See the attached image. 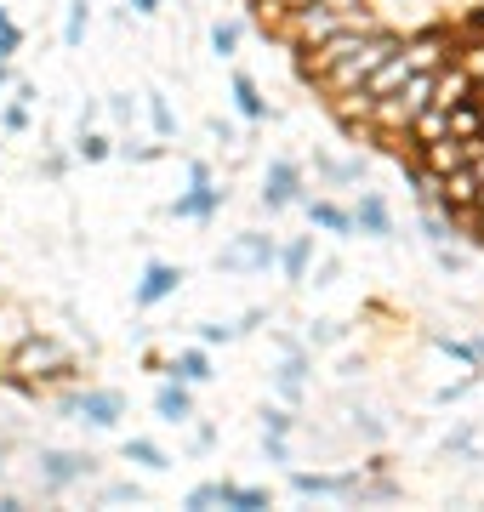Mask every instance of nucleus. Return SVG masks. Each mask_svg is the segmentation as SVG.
I'll list each match as a JSON object with an SVG mask.
<instances>
[{"instance_id": "f257e3e1", "label": "nucleus", "mask_w": 484, "mask_h": 512, "mask_svg": "<svg viewBox=\"0 0 484 512\" xmlns=\"http://www.w3.org/2000/svg\"><path fill=\"white\" fill-rule=\"evenodd\" d=\"M6 370H12L23 387L69 382V376H75V353L63 348L57 336H40V330H35V336H23V342H18V353L6 359Z\"/></svg>"}, {"instance_id": "f03ea898", "label": "nucleus", "mask_w": 484, "mask_h": 512, "mask_svg": "<svg viewBox=\"0 0 484 512\" xmlns=\"http://www.w3.org/2000/svg\"><path fill=\"white\" fill-rule=\"evenodd\" d=\"M228 188L211 183V165L205 160H188V194H177L171 200V217H183V222H211L217 217V205H223Z\"/></svg>"}, {"instance_id": "7ed1b4c3", "label": "nucleus", "mask_w": 484, "mask_h": 512, "mask_svg": "<svg viewBox=\"0 0 484 512\" xmlns=\"http://www.w3.org/2000/svg\"><path fill=\"white\" fill-rule=\"evenodd\" d=\"M57 410H63L69 421H86V427H120L126 399H120L114 387H86V393H63Z\"/></svg>"}, {"instance_id": "20e7f679", "label": "nucleus", "mask_w": 484, "mask_h": 512, "mask_svg": "<svg viewBox=\"0 0 484 512\" xmlns=\"http://www.w3.org/2000/svg\"><path fill=\"white\" fill-rule=\"evenodd\" d=\"M274 256H280V245L268 234H234L223 251H217V268H223V274H268Z\"/></svg>"}, {"instance_id": "39448f33", "label": "nucleus", "mask_w": 484, "mask_h": 512, "mask_svg": "<svg viewBox=\"0 0 484 512\" xmlns=\"http://www.w3.org/2000/svg\"><path fill=\"white\" fill-rule=\"evenodd\" d=\"M97 461L92 456H75V450H40V484L46 490H69V484H80V478H92Z\"/></svg>"}, {"instance_id": "423d86ee", "label": "nucleus", "mask_w": 484, "mask_h": 512, "mask_svg": "<svg viewBox=\"0 0 484 512\" xmlns=\"http://www.w3.org/2000/svg\"><path fill=\"white\" fill-rule=\"evenodd\" d=\"M302 200V165L297 160H274L268 177H262V205L268 211H285V205Z\"/></svg>"}, {"instance_id": "0eeeda50", "label": "nucleus", "mask_w": 484, "mask_h": 512, "mask_svg": "<svg viewBox=\"0 0 484 512\" xmlns=\"http://www.w3.org/2000/svg\"><path fill=\"white\" fill-rule=\"evenodd\" d=\"M177 285H183V268L177 262H149L143 279H137V291H131V302L137 308H160L166 296H177Z\"/></svg>"}, {"instance_id": "6e6552de", "label": "nucleus", "mask_w": 484, "mask_h": 512, "mask_svg": "<svg viewBox=\"0 0 484 512\" xmlns=\"http://www.w3.org/2000/svg\"><path fill=\"white\" fill-rule=\"evenodd\" d=\"M297 495H325V501H348L359 490V473H291Z\"/></svg>"}, {"instance_id": "1a4fd4ad", "label": "nucleus", "mask_w": 484, "mask_h": 512, "mask_svg": "<svg viewBox=\"0 0 484 512\" xmlns=\"http://www.w3.org/2000/svg\"><path fill=\"white\" fill-rule=\"evenodd\" d=\"M354 234H371V239H393V211H388V200L382 194H359L354 200Z\"/></svg>"}, {"instance_id": "9d476101", "label": "nucleus", "mask_w": 484, "mask_h": 512, "mask_svg": "<svg viewBox=\"0 0 484 512\" xmlns=\"http://www.w3.org/2000/svg\"><path fill=\"white\" fill-rule=\"evenodd\" d=\"M154 416L171 421V427H183V421L194 416V393H188V382L166 376V382H160V393H154Z\"/></svg>"}, {"instance_id": "9b49d317", "label": "nucleus", "mask_w": 484, "mask_h": 512, "mask_svg": "<svg viewBox=\"0 0 484 512\" xmlns=\"http://www.w3.org/2000/svg\"><path fill=\"white\" fill-rule=\"evenodd\" d=\"M23 336H35V319H29V308H18V302H0V365L18 353Z\"/></svg>"}, {"instance_id": "f8f14e48", "label": "nucleus", "mask_w": 484, "mask_h": 512, "mask_svg": "<svg viewBox=\"0 0 484 512\" xmlns=\"http://www.w3.org/2000/svg\"><path fill=\"white\" fill-rule=\"evenodd\" d=\"M445 131H450V137H484V97L467 92L462 103H450V109H445Z\"/></svg>"}, {"instance_id": "ddd939ff", "label": "nucleus", "mask_w": 484, "mask_h": 512, "mask_svg": "<svg viewBox=\"0 0 484 512\" xmlns=\"http://www.w3.org/2000/svg\"><path fill=\"white\" fill-rule=\"evenodd\" d=\"M302 387H308V353L297 348V342H285V365H280V399L297 404Z\"/></svg>"}, {"instance_id": "4468645a", "label": "nucleus", "mask_w": 484, "mask_h": 512, "mask_svg": "<svg viewBox=\"0 0 484 512\" xmlns=\"http://www.w3.org/2000/svg\"><path fill=\"white\" fill-rule=\"evenodd\" d=\"M308 222H314V228H325V234H336V239L354 234V217H348V205H336V200H308Z\"/></svg>"}, {"instance_id": "2eb2a0df", "label": "nucleus", "mask_w": 484, "mask_h": 512, "mask_svg": "<svg viewBox=\"0 0 484 512\" xmlns=\"http://www.w3.org/2000/svg\"><path fill=\"white\" fill-rule=\"evenodd\" d=\"M274 262H280L285 268V279H308V268H314V239L302 234V239H291V245H280V256H274Z\"/></svg>"}, {"instance_id": "dca6fc26", "label": "nucleus", "mask_w": 484, "mask_h": 512, "mask_svg": "<svg viewBox=\"0 0 484 512\" xmlns=\"http://www.w3.org/2000/svg\"><path fill=\"white\" fill-rule=\"evenodd\" d=\"M228 92H234V109L245 114V120H268V103H262V92H257V80H251V74H234V80H228Z\"/></svg>"}, {"instance_id": "f3484780", "label": "nucleus", "mask_w": 484, "mask_h": 512, "mask_svg": "<svg viewBox=\"0 0 484 512\" xmlns=\"http://www.w3.org/2000/svg\"><path fill=\"white\" fill-rule=\"evenodd\" d=\"M166 376H177V382H211V359H205V348H183L177 359L166 365Z\"/></svg>"}, {"instance_id": "a211bd4d", "label": "nucleus", "mask_w": 484, "mask_h": 512, "mask_svg": "<svg viewBox=\"0 0 484 512\" xmlns=\"http://www.w3.org/2000/svg\"><path fill=\"white\" fill-rule=\"evenodd\" d=\"M228 484L234 478H205V484H194V490L183 495L188 512H211V507H228Z\"/></svg>"}, {"instance_id": "6ab92c4d", "label": "nucleus", "mask_w": 484, "mask_h": 512, "mask_svg": "<svg viewBox=\"0 0 484 512\" xmlns=\"http://www.w3.org/2000/svg\"><path fill=\"white\" fill-rule=\"evenodd\" d=\"M450 63H456V69H462L467 80H473V86L484 92V40H467V46H450Z\"/></svg>"}, {"instance_id": "aec40b11", "label": "nucleus", "mask_w": 484, "mask_h": 512, "mask_svg": "<svg viewBox=\"0 0 484 512\" xmlns=\"http://www.w3.org/2000/svg\"><path fill=\"white\" fill-rule=\"evenodd\" d=\"M228 507L234 512H268L274 507V495L262 490V484H228Z\"/></svg>"}, {"instance_id": "412c9836", "label": "nucleus", "mask_w": 484, "mask_h": 512, "mask_svg": "<svg viewBox=\"0 0 484 512\" xmlns=\"http://www.w3.org/2000/svg\"><path fill=\"white\" fill-rule=\"evenodd\" d=\"M126 461H137V467H149V473H166L171 456L160 450L154 439H126Z\"/></svg>"}, {"instance_id": "4be33fe9", "label": "nucleus", "mask_w": 484, "mask_h": 512, "mask_svg": "<svg viewBox=\"0 0 484 512\" xmlns=\"http://www.w3.org/2000/svg\"><path fill=\"white\" fill-rule=\"evenodd\" d=\"M422 234H428L433 245H450V239H456V217H450V211H439V205L428 200V211H422Z\"/></svg>"}, {"instance_id": "5701e85b", "label": "nucleus", "mask_w": 484, "mask_h": 512, "mask_svg": "<svg viewBox=\"0 0 484 512\" xmlns=\"http://www.w3.org/2000/svg\"><path fill=\"white\" fill-rule=\"evenodd\" d=\"M86 23H92V6H86V0H69V18H63V46H69V52L86 40Z\"/></svg>"}, {"instance_id": "b1692460", "label": "nucleus", "mask_w": 484, "mask_h": 512, "mask_svg": "<svg viewBox=\"0 0 484 512\" xmlns=\"http://www.w3.org/2000/svg\"><path fill=\"white\" fill-rule=\"evenodd\" d=\"M240 35H245L240 23H211V52H217V57H234V52H240Z\"/></svg>"}, {"instance_id": "393cba45", "label": "nucleus", "mask_w": 484, "mask_h": 512, "mask_svg": "<svg viewBox=\"0 0 484 512\" xmlns=\"http://www.w3.org/2000/svg\"><path fill=\"white\" fill-rule=\"evenodd\" d=\"M149 126H154V137H171L177 131V114H171V103L160 92H149Z\"/></svg>"}, {"instance_id": "a878e982", "label": "nucleus", "mask_w": 484, "mask_h": 512, "mask_svg": "<svg viewBox=\"0 0 484 512\" xmlns=\"http://www.w3.org/2000/svg\"><path fill=\"white\" fill-rule=\"evenodd\" d=\"M75 154H80L86 165H97V160H109V154H114V143H109V137H97V131H80Z\"/></svg>"}, {"instance_id": "bb28decb", "label": "nucleus", "mask_w": 484, "mask_h": 512, "mask_svg": "<svg viewBox=\"0 0 484 512\" xmlns=\"http://www.w3.org/2000/svg\"><path fill=\"white\" fill-rule=\"evenodd\" d=\"M103 501H109V507H137V501H143V484H131V478H120V484H103Z\"/></svg>"}, {"instance_id": "cd10ccee", "label": "nucleus", "mask_w": 484, "mask_h": 512, "mask_svg": "<svg viewBox=\"0 0 484 512\" xmlns=\"http://www.w3.org/2000/svg\"><path fill=\"white\" fill-rule=\"evenodd\" d=\"M319 171H325L331 183H359V171H365V165H359V160H325Z\"/></svg>"}, {"instance_id": "c85d7f7f", "label": "nucleus", "mask_w": 484, "mask_h": 512, "mask_svg": "<svg viewBox=\"0 0 484 512\" xmlns=\"http://www.w3.org/2000/svg\"><path fill=\"white\" fill-rule=\"evenodd\" d=\"M433 342H439V348H445L450 359H456V365H467V370H479V359H473V342H450V336H433Z\"/></svg>"}, {"instance_id": "c756f323", "label": "nucleus", "mask_w": 484, "mask_h": 512, "mask_svg": "<svg viewBox=\"0 0 484 512\" xmlns=\"http://www.w3.org/2000/svg\"><path fill=\"white\" fill-rule=\"evenodd\" d=\"M291 427H297V416H291V410H268V416H262V433H274V439H285Z\"/></svg>"}, {"instance_id": "7c9ffc66", "label": "nucleus", "mask_w": 484, "mask_h": 512, "mask_svg": "<svg viewBox=\"0 0 484 512\" xmlns=\"http://www.w3.org/2000/svg\"><path fill=\"white\" fill-rule=\"evenodd\" d=\"M0 126L23 131V126H29V103H18V97H12V103H6V114H0Z\"/></svg>"}, {"instance_id": "2f4dec72", "label": "nucleus", "mask_w": 484, "mask_h": 512, "mask_svg": "<svg viewBox=\"0 0 484 512\" xmlns=\"http://www.w3.org/2000/svg\"><path fill=\"white\" fill-rule=\"evenodd\" d=\"M234 336H240V325H223V319L217 325H200V342H234Z\"/></svg>"}, {"instance_id": "473e14b6", "label": "nucleus", "mask_w": 484, "mask_h": 512, "mask_svg": "<svg viewBox=\"0 0 484 512\" xmlns=\"http://www.w3.org/2000/svg\"><path fill=\"white\" fill-rule=\"evenodd\" d=\"M126 160H160V143H120Z\"/></svg>"}, {"instance_id": "72a5a7b5", "label": "nucleus", "mask_w": 484, "mask_h": 512, "mask_svg": "<svg viewBox=\"0 0 484 512\" xmlns=\"http://www.w3.org/2000/svg\"><path fill=\"white\" fill-rule=\"evenodd\" d=\"M160 6H166V0H131V18H154Z\"/></svg>"}, {"instance_id": "f704fd0d", "label": "nucleus", "mask_w": 484, "mask_h": 512, "mask_svg": "<svg viewBox=\"0 0 484 512\" xmlns=\"http://www.w3.org/2000/svg\"><path fill=\"white\" fill-rule=\"evenodd\" d=\"M354 427L365 433V439H382V421H376V416H354Z\"/></svg>"}, {"instance_id": "c9c22d12", "label": "nucleus", "mask_w": 484, "mask_h": 512, "mask_svg": "<svg viewBox=\"0 0 484 512\" xmlns=\"http://www.w3.org/2000/svg\"><path fill=\"white\" fill-rule=\"evenodd\" d=\"M268 461H291V450H285V439H274V433H268Z\"/></svg>"}, {"instance_id": "e433bc0d", "label": "nucleus", "mask_w": 484, "mask_h": 512, "mask_svg": "<svg viewBox=\"0 0 484 512\" xmlns=\"http://www.w3.org/2000/svg\"><path fill=\"white\" fill-rule=\"evenodd\" d=\"M473 359H479V365H484V336H473Z\"/></svg>"}, {"instance_id": "4c0bfd02", "label": "nucleus", "mask_w": 484, "mask_h": 512, "mask_svg": "<svg viewBox=\"0 0 484 512\" xmlns=\"http://www.w3.org/2000/svg\"><path fill=\"white\" fill-rule=\"evenodd\" d=\"M0 86H12V63H0Z\"/></svg>"}, {"instance_id": "58836bf2", "label": "nucleus", "mask_w": 484, "mask_h": 512, "mask_svg": "<svg viewBox=\"0 0 484 512\" xmlns=\"http://www.w3.org/2000/svg\"><path fill=\"white\" fill-rule=\"evenodd\" d=\"M0 473H6V450H0Z\"/></svg>"}]
</instances>
